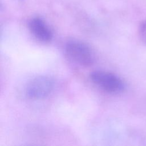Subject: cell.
I'll use <instances>...</instances> for the list:
<instances>
[{
    "label": "cell",
    "instance_id": "cell-4",
    "mask_svg": "<svg viewBox=\"0 0 146 146\" xmlns=\"http://www.w3.org/2000/svg\"><path fill=\"white\" fill-rule=\"evenodd\" d=\"M29 27L34 36L40 41L47 42L52 38L51 30L44 21L39 17L31 19L29 22Z\"/></svg>",
    "mask_w": 146,
    "mask_h": 146
},
{
    "label": "cell",
    "instance_id": "cell-3",
    "mask_svg": "<svg viewBox=\"0 0 146 146\" xmlns=\"http://www.w3.org/2000/svg\"><path fill=\"white\" fill-rule=\"evenodd\" d=\"M54 82L46 76H39L32 79L26 87V94L30 98L40 99L48 96L54 88Z\"/></svg>",
    "mask_w": 146,
    "mask_h": 146
},
{
    "label": "cell",
    "instance_id": "cell-2",
    "mask_svg": "<svg viewBox=\"0 0 146 146\" xmlns=\"http://www.w3.org/2000/svg\"><path fill=\"white\" fill-rule=\"evenodd\" d=\"M92 82L103 90L111 94H119L124 90L125 84L118 76L104 71H94L90 74Z\"/></svg>",
    "mask_w": 146,
    "mask_h": 146
},
{
    "label": "cell",
    "instance_id": "cell-1",
    "mask_svg": "<svg viewBox=\"0 0 146 146\" xmlns=\"http://www.w3.org/2000/svg\"><path fill=\"white\" fill-rule=\"evenodd\" d=\"M65 52L68 57L75 63L88 67L95 62V55L86 43L78 40H71L65 45Z\"/></svg>",
    "mask_w": 146,
    "mask_h": 146
},
{
    "label": "cell",
    "instance_id": "cell-5",
    "mask_svg": "<svg viewBox=\"0 0 146 146\" xmlns=\"http://www.w3.org/2000/svg\"><path fill=\"white\" fill-rule=\"evenodd\" d=\"M138 33L140 39L146 45V20L143 21L140 24Z\"/></svg>",
    "mask_w": 146,
    "mask_h": 146
}]
</instances>
